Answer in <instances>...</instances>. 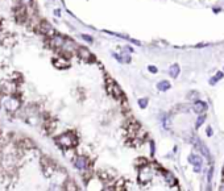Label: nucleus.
I'll use <instances>...</instances> for the list:
<instances>
[{
  "mask_svg": "<svg viewBox=\"0 0 224 191\" xmlns=\"http://www.w3.org/2000/svg\"><path fill=\"white\" fill-rule=\"evenodd\" d=\"M150 148H152V156H154V144L150 142Z\"/></svg>",
  "mask_w": 224,
  "mask_h": 191,
  "instance_id": "obj_24",
  "label": "nucleus"
},
{
  "mask_svg": "<svg viewBox=\"0 0 224 191\" xmlns=\"http://www.w3.org/2000/svg\"><path fill=\"white\" fill-rule=\"evenodd\" d=\"M74 165L79 170H85V169H87V166H89V161H87V158L85 156H78L74 161Z\"/></svg>",
  "mask_w": 224,
  "mask_h": 191,
  "instance_id": "obj_8",
  "label": "nucleus"
},
{
  "mask_svg": "<svg viewBox=\"0 0 224 191\" xmlns=\"http://www.w3.org/2000/svg\"><path fill=\"white\" fill-rule=\"evenodd\" d=\"M192 109H194L198 115L204 113V112H206V109H207V104L204 102H202V100H196L194 103V106H192Z\"/></svg>",
  "mask_w": 224,
  "mask_h": 191,
  "instance_id": "obj_9",
  "label": "nucleus"
},
{
  "mask_svg": "<svg viewBox=\"0 0 224 191\" xmlns=\"http://www.w3.org/2000/svg\"><path fill=\"white\" fill-rule=\"evenodd\" d=\"M212 174H214V167H211V169H210V171H208V177H207V179H208V182H211Z\"/></svg>",
  "mask_w": 224,
  "mask_h": 191,
  "instance_id": "obj_21",
  "label": "nucleus"
},
{
  "mask_svg": "<svg viewBox=\"0 0 224 191\" xmlns=\"http://www.w3.org/2000/svg\"><path fill=\"white\" fill-rule=\"evenodd\" d=\"M20 4L24 5V7H29L32 4V0H20Z\"/></svg>",
  "mask_w": 224,
  "mask_h": 191,
  "instance_id": "obj_18",
  "label": "nucleus"
},
{
  "mask_svg": "<svg viewBox=\"0 0 224 191\" xmlns=\"http://www.w3.org/2000/svg\"><path fill=\"white\" fill-rule=\"evenodd\" d=\"M165 179H166V182H168L170 186H174V185H176V178L173 177V174L166 173V171H165Z\"/></svg>",
  "mask_w": 224,
  "mask_h": 191,
  "instance_id": "obj_14",
  "label": "nucleus"
},
{
  "mask_svg": "<svg viewBox=\"0 0 224 191\" xmlns=\"http://www.w3.org/2000/svg\"><path fill=\"white\" fill-rule=\"evenodd\" d=\"M53 63H54V66L58 67V69H67V67L70 66L69 62H66L65 59H61V62H58V59H55Z\"/></svg>",
  "mask_w": 224,
  "mask_h": 191,
  "instance_id": "obj_13",
  "label": "nucleus"
},
{
  "mask_svg": "<svg viewBox=\"0 0 224 191\" xmlns=\"http://www.w3.org/2000/svg\"><path fill=\"white\" fill-rule=\"evenodd\" d=\"M170 87H172V85H170V82H168V81H161L157 85V89L159 91H162V92H164V91H168Z\"/></svg>",
  "mask_w": 224,
  "mask_h": 191,
  "instance_id": "obj_11",
  "label": "nucleus"
},
{
  "mask_svg": "<svg viewBox=\"0 0 224 191\" xmlns=\"http://www.w3.org/2000/svg\"><path fill=\"white\" fill-rule=\"evenodd\" d=\"M111 95L115 99H117V100H120V99H123L124 98V94H123V91H121V89L119 86L116 85H113V87H112V91H111Z\"/></svg>",
  "mask_w": 224,
  "mask_h": 191,
  "instance_id": "obj_10",
  "label": "nucleus"
},
{
  "mask_svg": "<svg viewBox=\"0 0 224 191\" xmlns=\"http://www.w3.org/2000/svg\"><path fill=\"white\" fill-rule=\"evenodd\" d=\"M191 141H192V144H194V146H195L196 149H198V150H199L200 153H202V156H204V157H206V158L208 159V161H211L210 150L207 149L206 145H204V144L202 142V141H200V140L198 139V137H192V140H191Z\"/></svg>",
  "mask_w": 224,
  "mask_h": 191,
  "instance_id": "obj_2",
  "label": "nucleus"
},
{
  "mask_svg": "<svg viewBox=\"0 0 224 191\" xmlns=\"http://www.w3.org/2000/svg\"><path fill=\"white\" fill-rule=\"evenodd\" d=\"M178 74H179V66H178V65H172L169 69V75L172 76V78H177Z\"/></svg>",
  "mask_w": 224,
  "mask_h": 191,
  "instance_id": "obj_12",
  "label": "nucleus"
},
{
  "mask_svg": "<svg viewBox=\"0 0 224 191\" xmlns=\"http://www.w3.org/2000/svg\"><path fill=\"white\" fill-rule=\"evenodd\" d=\"M40 32L42 33V34H45V36H50V37H53L54 36V29H53V26L49 24L48 21H41L40 22Z\"/></svg>",
  "mask_w": 224,
  "mask_h": 191,
  "instance_id": "obj_5",
  "label": "nucleus"
},
{
  "mask_svg": "<svg viewBox=\"0 0 224 191\" xmlns=\"http://www.w3.org/2000/svg\"><path fill=\"white\" fill-rule=\"evenodd\" d=\"M223 175H224V166H223Z\"/></svg>",
  "mask_w": 224,
  "mask_h": 191,
  "instance_id": "obj_26",
  "label": "nucleus"
},
{
  "mask_svg": "<svg viewBox=\"0 0 224 191\" xmlns=\"http://www.w3.org/2000/svg\"><path fill=\"white\" fill-rule=\"evenodd\" d=\"M3 104H4V108L7 111H9V112H15V111L20 107V102H18L16 98L11 96V98H7Z\"/></svg>",
  "mask_w": 224,
  "mask_h": 191,
  "instance_id": "obj_3",
  "label": "nucleus"
},
{
  "mask_svg": "<svg viewBox=\"0 0 224 191\" xmlns=\"http://www.w3.org/2000/svg\"><path fill=\"white\" fill-rule=\"evenodd\" d=\"M204 120H206V115L204 113H200L199 115V117H198V120H196V124H195V128L198 129L200 125H202L203 123H204Z\"/></svg>",
  "mask_w": 224,
  "mask_h": 191,
  "instance_id": "obj_15",
  "label": "nucleus"
},
{
  "mask_svg": "<svg viewBox=\"0 0 224 191\" xmlns=\"http://www.w3.org/2000/svg\"><path fill=\"white\" fill-rule=\"evenodd\" d=\"M189 161L195 166L194 167L195 173H199V171H200V166H202V162H203L202 157H200V156H196V154H190L189 156Z\"/></svg>",
  "mask_w": 224,
  "mask_h": 191,
  "instance_id": "obj_7",
  "label": "nucleus"
},
{
  "mask_svg": "<svg viewBox=\"0 0 224 191\" xmlns=\"http://www.w3.org/2000/svg\"><path fill=\"white\" fill-rule=\"evenodd\" d=\"M67 190H77V185H74L73 182L71 183H67V187H66Z\"/></svg>",
  "mask_w": 224,
  "mask_h": 191,
  "instance_id": "obj_20",
  "label": "nucleus"
},
{
  "mask_svg": "<svg viewBox=\"0 0 224 191\" xmlns=\"http://www.w3.org/2000/svg\"><path fill=\"white\" fill-rule=\"evenodd\" d=\"M82 38H83V40H86L87 42H92V37H91V36H87V34H82Z\"/></svg>",
  "mask_w": 224,
  "mask_h": 191,
  "instance_id": "obj_19",
  "label": "nucleus"
},
{
  "mask_svg": "<svg viewBox=\"0 0 224 191\" xmlns=\"http://www.w3.org/2000/svg\"><path fill=\"white\" fill-rule=\"evenodd\" d=\"M148 70H149L150 72H153V74H155V72H157V67L155 66H148Z\"/></svg>",
  "mask_w": 224,
  "mask_h": 191,
  "instance_id": "obj_22",
  "label": "nucleus"
},
{
  "mask_svg": "<svg viewBox=\"0 0 224 191\" xmlns=\"http://www.w3.org/2000/svg\"><path fill=\"white\" fill-rule=\"evenodd\" d=\"M148 99L146 98H142V99H139V106L141 107V108H146V106H148Z\"/></svg>",
  "mask_w": 224,
  "mask_h": 191,
  "instance_id": "obj_17",
  "label": "nucleus"
},
{
  "mask_svg": "<svg viewBox=\"0 0 224 191\" xmlns=\"http://www.w3.org/2000/svg\"><path fill=\"white\" fill-rule=\"evenodd\" d=\"M77 54H78V57L81 59L87 61V62H91V61L94 59V55L90 53L89 49H86V48H83V46H78L77 48Z\"/></svg>",
  "mask_w": 224,
  "mask_h": 191,
  "instance_id": "obj_4",
  "label": "nucleus"
},
{
  "mask_svg": "<svg viewBox=\"0 0 224 191\" xmlns=\"http://www.w3.org/2000/svg\"><path fill=\"white\" fill-rule=\"evenodd\" d=\"M222 78H223V71H219L218 74H216V75L214 76V78H211V79H210V85H215V83L218 82L219 79H222Z\"/></svg>",
  "mask_w": 224,
  "mask_h": 191,
  "instance_id": "obj_16",
  "label": "nucleus"
},
{
  "mask_svg": "<svg viewBox=\"0 0 224 191\" xmlns=\"http://www.w3.org/2000/svg\"><path fill=\"white\" fill-rule=\"evenodd\" d=\"M207 136H212V129H211V127H207Z\"/></svg>",
  "mask_w": 224,
  "mask_h": 191,
  "instance_id": "obj_23",
  "label": "nucleus"
},
{
  "mask_svg": "<svg viewBox=\"0 0 224 191\" xmlns=\"http://www.w3.org/2000/svg\"><path fill=\"white\" fill-rule=\"evenodd\" d=\"M65 41H66V38H63L62 36H59V34H54V36L50 38V45L54 49H62L63 45H65Z\"/></svg>",
  "mask_w": 224,
  "mask_h": 191,
  "instance_id": "obj_6",
  "label": "nucleus"
},
{
  "mask_svg": "<svg viewBox=\"0 0 224 191\" xmlns=\"http://www.w3.org/2000/svg\"><path fill=\"white\" fill-rule=\"evenodd\" d=\"M220 190H222V191L224 190V179H223V183H222V187H220Z\"/></svg>",
  "mask_w": 224,
  "mask_h": 191,
  "instance_id": "obj_25",
  "label": "nucleus"
},
{
  "mask_svg": "<svg viewBox=\"0 0 224 191\" xmlns=\"http://www.w3.org/2000/svg\"><path fill=\"white\" fill-rule=\"evenodd\" d=\"M55 141L58 145H61L62 148H66V149L77 146V137L74 136V133H70V132L63 133V135H61L59 137H57Z\"/></svg>",
  "mask_w": 224,
  "mask_h": 191,
  "instance_id": "obj_1",
  "label": "nucleus"
}]
</instances>
